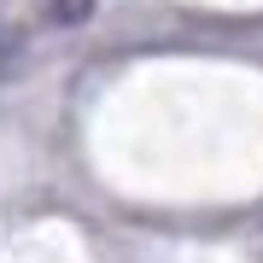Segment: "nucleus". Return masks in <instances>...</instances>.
<instances>
[{"label": "nucleus", "mask_w": 263, "mask_h": 263, "mask_svg": "<svg viewBox=\"0 0 263 263\" xmlns=\"http://www.w3.org/2000/svg\"><path fill=\"white\" fill-rule=\"evenodd\" d=\"M94 18V0H47V24L70 29V24H88Z\"/></svg>", "instance_id": "f257e3e1"}]
</instances>
